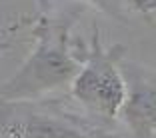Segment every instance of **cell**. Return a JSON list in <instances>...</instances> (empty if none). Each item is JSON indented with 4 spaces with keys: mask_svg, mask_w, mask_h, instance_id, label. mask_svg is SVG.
Returning <instances> with one entry per match:
<instances>
[{
    "mask_svg": "<svg viewBox=\"0 0 156 138\" xmlns=\"http://www.w3.org/2000/svg\"><path fill=\"white\" fill-rule=\"evenodd\" d=\"M78 12L50 14L42 12L32 22L30 34L34 48L22 62L18 72L0 86V100L34 102L50 92L70 86L82 66V54L74 52L72 30Z\"/></svg>",
    "mask_w": 156,
    "mask_h": 138,
    "instance_id": "cell-1",
    "label": "cell"
},
{
    "mask_svg": "<svg viewBox=\"0 0 156 138\" xmlns=\"http://www.w3.org/2000/svg\"><path fill=\"white\" fill-rule=\"evenodd\" d=\"M124 44L106 48L100 40L98 26L92 28L90 48L82 52V66L70 82V92L92 116L112 122L126 96L120 60L126 54Z\"/></svg>",
    "mask_w": 156,
    "mask_h": 138,
    "instance_id": "cell-2",
    "label": "cell"
},
{
    "mask_svg": "<svg viewBox=\"0 0 156 138\" xmlns=\"http://www.w3.org/2000/svg\"><path fill=\"white\" fill-rule=\"evenodd\" d=\"M0 138H124L56 106L38 108L28 102L0 100Z\"/></svg>",
    "mask_w": 156,
    "mask_h": 138,
    "instance_id": "cell-3",
    "label": "cell"
},
{
    "mask_svg": "<svg viewBox=\"0 0 156 138\" xmlns=\"http://www.w3.org/2000/svg\"><path fill=\"white\" fill-rule=\"evenodd\" d=\"M126 96L118 116L132 138H154L156 134V82L154 72L140 64L120 60Z\"/></svg>",
    "mask_w": 156,
    "mask_h": 138,
    "instance_id": "cell-4",
    "label": "cell"
},
{
    "mask_svg": "<svg viewBox=\"0 0 156 138\" xmlns=\"http://www.w3.org/2000/svg\"><path fill=\"white\" fill-rule=\"evenodd\" d=\"M86 2H88V4H92V6H96L100 12L112 16L114 20H118V22H122V24L128 20L124 0H86Z\"/></svg>",
    "mask_w": 156,
    "mask_h": 138,
    "instance_id": "cell-5",
    "label": "cell"
},
{
    "mask_svg": "<svg viewBox=\"0 0 156 138\" xmlns=\"http://www.w3.org/2000/svg\"><path fill=\"white\" fill-rule=\"evenodd\" d=\"M154 4L156 0H124L126 10H134V12L148 16V22L152 24V14H154Z\"/></svg>",
    "mask_w": 156,
    "mask_h": 138,
    "instance_id": "cell-6",
    "label": "cell"
},
{
    "mask_svg": "<svg viewBox=\"0 0 156 138\" xmlns=\"http://www.w3.org/2000/svg\"><path fill=\"white\" fill-rule=\"evenodd\" d=\"M8 46H10V42H8V40H0V56L4 54V50L8 48Z\"/></svg>",
    "mask_w": 156,
    "mask_h": 138,
    "instance_id": "cell-7",
    "label": "cell"
}]
</instances>
